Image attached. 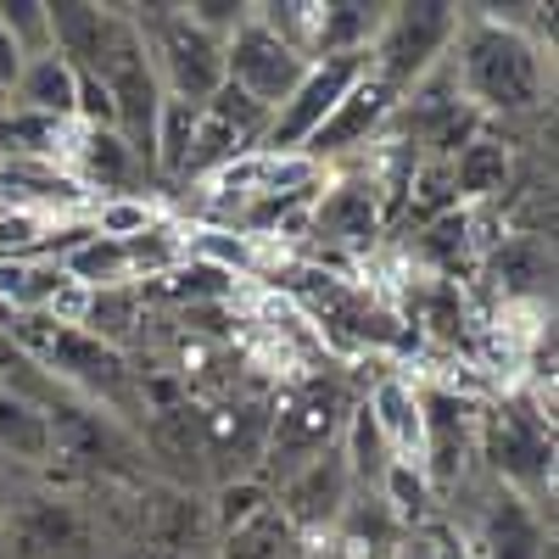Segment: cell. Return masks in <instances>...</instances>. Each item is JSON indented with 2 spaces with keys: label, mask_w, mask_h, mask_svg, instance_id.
<instances>
[{
  "label": "cell",
  "mask_w": 559,
  "mask_h": 559,
  "mask_svg": "<svg viewBox=\"0 0 559 559\" xmlns=\"http://www.w3.org/2000/svg\"><path fill=\"white\" fill-rule=\"evenodd\" d=\"M509 174H515V157H509V140H498L492 129H481L471 146H464L453 163H448V179H453V202H492Z\"/></svg>",
  "instance_id": "22"
},
{
  "label": "cell",
  "mask_w": 559,
  "mask_h": 559,
  "mask_svg": "<svg viewBox=\"0 0 559 559\" xmlns=\"http://www.w3.org/2000/svg\"><path fill=\"white\" fill-rule=\"evenodd\" d=\"M369 414H376V426L392 448V459L403 464H419V386L408 376H381L369 386Z\"/></svg>",
  "instance_id": "23"
},
{
  "label": "cell",
  "mask_w": 559,
  "mask_h": 559,
  "mask_svg": "<svg viewBox=\"0 0 559 559\" xmlns=\"http://www.w3.org/2000/svg\"><path fill=\"white\" fill-rule=\"evenodd\" d=\"M140 39L152 51V68L163 79V96L174 102H213V90L224 84V39L197 28L185 17V7H129Z\"/></svg>",
  "instance_id": "5"
},
{
  "label": "cell",
  "mask_w": 559,
  "mask_h": 559,
  "mask_svg": "<svg viewBox=\"0 0 559 559\" xmlns=\"http://www.w3.org/2000/svg\"><path fill=\"white\" fill-rule=\"evenodd\" d=\"M84 185L73 174H62L57 163H0V207H17V213H34V207H73Z\"/></svg>",
  "instance_id": "25"
},
{
  "label": "cell",
  "mask_w": 559,
  "mask_h": 559,
  "mask_svg": "<svg viewBox=\"0 0 559 559\" xmlns=\"http://www.w3.org/2000/svg\"><path fill=\"white\" fill-rule=\"evenodd\" d=\"M7 503H12V492H0V521H7Z\"/></svg>",
  "instance_id": "41"
},
{
  "label": "cell",
  "mask_w": 559,
  "mask_h": 559,
  "mask_svg": "<svg viewBox=\"0 0 559 559\" xmlns=\"http://www.w3.org/2000/svg\"><path fill=\"white\" fill-rule=\"evenodd\" d=\"M459 543H464L471 559H543V548H548L537 503L521 498L515 487H503V481L481 487L476 515H471V526H464Z\"/></svg>",
  "instance_id": "13"
},
{
  "label": "cell",
  "mask_w": 559,
  "mask_h": 559,
  "mask_svg": "<svg viewBox=\"0 0 559 559\" xmlns=\"http://www.w3.org/2000/svg\"><path fill=\"white\" fill-rule=\"evenodd\" d=\"M118 559H185V554H168V548H146V543H123Z\"/></svg>",
  "instance_id": "38"
},
{
  "label": "cell",
  "mask_w": 559,
  "mask_h": 559,
  "mask_svg": "<svg viewBox=\"0 0 559 559\" xmlns=\"http://www.w3.org/2000/svg\"><path fill=\"white\" fill-rule=\"evenodd\" d=\"M17 73H23V51H17V45L7 39V28H0V84H17Z\"/></svg>",
  "instance_id": "36"
},
{
  "label": "cell",
  "mask_w": 559,
  "mask_h": 559,
  "mask_svg": "<svg viewBox=\"0 0 559 559\" xmlns=\"http://www.w3.org/2000/svg\"><path fill=\"white\" fill-rule=\"evenodd\" d=\"M431 543H437V559H471V554H464V543H459L453 532H431Z\"/></svg>",
  "instance_id": "39"
},
{
  "label": "cell",
  "mask_w": 559,
  "mask_h": 559,
  "mask_svg": "<svg viewBox=\"0 0 559 559\" xmlns=\"http://www.w3.org/2000/svg\"><path fill=\"white\" fill-rule=\"evenodd\" d=\"M353 386L342 376H313L292 392L274 397V419H269V448H263V471L258 481H269V492L297 476L308 459L331 453L347 431V414H353Z\"/></svg>",
  "instance_id": "2"
},
{
  "label": "cell",
  "mask_w": 559,
  "mask_h": 559,
  "mask_svg": "<svg viewBox=\"0 0 559 559\" xmlns=\"http://www.w3.org/2000/svg\"><path fill=\"white\" fill-rule=\"evenodd\" d=\"M0 28H7V39L23 51V62L51 51V23H45V0H0Z\"/></svg>",
  "instance_id": "33"
},
{
  "label": "cell",
  "mask_w": 559,
  "mask_h": 559,
  "mask_svg": "<svg viewBox=\"0 0 559 559\" xmlns=\"http://www.w3.org/2000/svg\"><path fill=\"white\" fill-rule=\"evenodd\" d=\"M73 90H79V73L57 57H28L17 84H12V107L17 112H34V118H51V123H73Z\"/></svg>",
  "instance_id": "20"
},
{
  "label": "cell",
  "mask_w": 559,
  "mask_h": 559,
  "mask_svg": "<svg viewBox=\"0 0 559 559\" xmlns=\"http://www.w3.org/2000/svg\"><path fill=\"white\" fill-rule=\"evenodd\" d=\"M453 45H459L453 84L481 118H521L543 107L548 90L543 45L515 17H498L492 7H459Z\"/></svg>",
  "instance_id": "1"
},
{
  "label": "cell",
  "mask_w": 559,
  "mask_h": 559,
  "mask_svg": "<svg viewBox=\"0 0 559 559\" xmlns=\"http://www.w3.org/2000/svg\"><path fill=\"white\" fill-rule=\"evenodd\" d=\"M274 397L263 392H218L202 403V442H207V492L224 481H247L263 471Z\"/></svg>",
  "instance_id": "9"
},
{
  "label": "cell",
  "mask_w": 559,
  "mask_h": 559,
  "mask_svg": "<svg viewBox=\"0 0 559 559\" xmlns=\"http://www.w3.org/2000/svg\"><path fill=\"white\" fill-rule=\"evenodd\" d=\"M426 324V336L448 342V347H464L471 342V302H464L459 280H426L419 286V308H414V331Z\"/></svg>",
  "instance_id": "28"
},
{
  "label": "cell",
  "mask_w": 559,
  "mask_h": 559,
  "mask_svg": "<svg viewBox=\"0 0 559 559\" xmlns=\"http://www.w3.org/2000/svg\"><path fill=\"white\" fill-rule=\"evenodd\" d=\"M453 34H459V7H448V0H403V7H386L376 45H369V73L403 102L419 79L442 68Z\"/></svg>",
  "instance_id": "4"
},
{
  "label": "cell",
  "mask_w": 559,
  "mask_h": 559,
  "mask_svg": "<svg viewBox=\"0 0 559 559\" xmlns=\"http://www.w3.org/2000/svg\"><path fill=\"white\" fill-rule=\"evenodd\" d=\"M0 559H102V526L68 492H17L0 521Z\"/></svg>",
  "instance_id": "6"
},
{
  "label": "cell",
  "mask_w": 559,
  "mask_h": 559,
  "mask_svg": "<svg viewBox=\"0 0 559 559\" xmlns=\"http://www.w3.org/2000/svg\"><path fill=\"white\" fill-rule=\"evenodd\" d=\"M73 123H51V118H34V112H7L0 118V163H57L62 140Z\"/></svg>",
  "instance_id": "29"
},
{
  "label": "cell",
  "mask_w": 559,
  "mask_h": 559,
  "mask_svg": "<svg viewBox=\"0 0 559 559\" xmlns=\"http://www.w3.org/2000/svg\"><path fill=\"white\" fill-rule=\"evenodd\" d=\"M476 453H487L492 481L515 487L537 503L543 487H554V419L526 403H498L476 419Z\"/></svg>",
  "instance_id": "7"
},
{
  "label": "cell",
  "mask_w": 559,
  "mask_h": 559,
  "mask_svg": "<svg viewBox=\"0 0 559 559\" xmlns=\"http://www.w3.org/2000/svg\"><path fill=\"white\" fill-rule=\"evenodd\" d=\"M73 157H79V185H102V191L123 197L129 185L146 174V163H140L129 146H123V134L118 129H79L73 134Z\"/></svg>",
  "instance_id": "24"
},
{
  "label": "cell",
  "mask_w": 559,
  "mask_h": 559,
  "mask_svg": "<svg viewBox=\"0 0 559 559\" xmlns=\"http://www.w3.org/2000/svg\"><path fill=\"white\" fill-rule=\"evenodd\" d=\"M7 112H12V90H7V84H0V118H7Z\"/></svg>",
  "instance_id": "40"
},
{
  "label": "cell",
  "mask_w": 559,
  "mask_h": 559,
  "mask_svg": "<svg viewBox=\"0 0 559 559\" xmlns=\"http://www.w3.org/2000/svg\"><path fill=\"white\" fill-rule=\"evenodd\" d=\"M73 286L62 274L57 258H39V252H17V258H0V313H51L57 297Z\"/></svg>",
  "instance_id": "19"
},
{
  "label": "cell",
  "mask_w": 559,
  "mask_h": 559,
  "mask_svg": "<svg viewBox=\"0 0 559 559\" xmlns=\"http://www.w3.org/2000/svg\"><path fill=\"white\" fill-rule=\"evenodd\" d=\"M292 537H297V532L280 521V509L269 503L258 521H247V526H236V532H224L218 548H213V559H280Z\"/></svg>",
  "instance_id": "30"
},
{
  "label": "cell",
  "mask_w": 559,
  "mask_h": 559,
  "mask_svg": "<svg viewBox=\"0 0 559 559\" xmlns=\"http://www.w3.org/2000/svg\"><path fill=\"white\" fill-rule=\"evenodd\" d=\"M476 419L481 408L471 397H459L448 386H419V476L437 492V503H448L471 481Z\"/></svg>",
  "instance_id": "8"
},
{
  "label": "cell",
  "mask_w": 559,
  "mask_h": 559,
  "mask_svg": "<svg viewBox=\"0 0 559 559\" xmlns=\"http://www.w3.org/2000/svg\"><path fill=\"white\" fill-rule=\"evenodd\" d=\"M45 419H51V464H62L68 476L102 481V487H146L152 481L140 437L107 408L84 403V397H62Z\"/></svg>",
  "instance_id": "3"
},
{
  "label": "cell",
  "mask_w": 559,
  "mask_h": 559,
  "mask_svg": "<svg viewBox=\"0 0 559 559\" xmlns=\"http://www.w3.org/2000/svg\"><path fill=\"white\" fill-rule=\"evenodd\" d=\"M302 73H308V57L297 51V45L280 39L258 12L224 39V84H236L241 96L258 102L269 118L286 107V96L302 84Z\"/></svg>",
  "instance_id": "10"
},
{
  "label": "cell",
  "mask_w": 559,
  "mask_h": 559,
  "mask_svg": "<svg viewBox=\"0 0 559 559\" xmlns=\"http://www.w3.org/2000/svg\"><path fill=\"white\" fill-rule=\"evenodd\" d=\"M392 112H397V96L364 68V79L342 96V107L324 118V129L308 140V163H324V157H342V152H358V146H369V140H381L386 129H392Z\"/></svg>",
  "instance_id": "17"
},
{
  "label": "cell",
  "mask_w": 559,
  "mask_h": 559,
  "mask_svg": "<svg viewBox=\"0 0 559 559\" xmlns=\"http://www.w3.org/2000/svg\"><path fill=\"white\" fill-rule=\"evenodd\" d=\"M207 503H213V526H218V537H224V532H236V526L258 521L263 509L274 503V492H269V481L247 476V481H224V487H213Z\"/></svg>",
  "instance_id": "31"
},
{
  "label": "cell",
  "mask_w": 559,
  "mask_h": 559,
  "mask_svg": "<svg viewBox=\"0 0 559 559\" xmlns=\"http://www.w3.org/2000/svg\"><path fill=\"white\" fill-rule=\"evenodd\" d=\"M353 471H347V459L342 448L331 453H319L308 459L297 476H286L274 487V509H280V521H286L297 537H313V532H331L342 521V509L353 503Z\"/></svg>",
  "instance_id": "15"
},
{
  "label": "cell",
  "mask_w": 559,
  "mask_h": 559,
  "mask_svg": "<svg viewBox=\"0 0 559 559\" xmlns=\"http://www.w3.org/2000/svg\"><path fill=\"white\" fill-rule=\"evenodd\" d=\"M0 459L34 464V471L51 464V419H45L39 403H28L7 386H0Z\"/></svg>",
  "instance_id": "26"
},
{
  "label": "cell",
  "mask_w": 559,
  "mask_h": 559,
  "mask_svg": "<svg viewBox=\"0 0 559 559\" xmlns=\"http://www.w3.org/2000/svg\"><path fill=\"white\" fill-rule=\"evenodd\" d=\"M129 543L168 548V554H185V559H213L218 526H213L207 492L168 487V481L134 487V532H129Z\"/></svg>",
  "instance_id": "12"
},
{
  "label": "cell",
  "mask_w": 559,
  "mask_h": 559,
  "mask_svg": "<svg viewBox=\"0 0 559 559\" xmlns=\"http://www.w3.org/2000/svg\"><path fill=\"white\" fill-rule=\"evenodd\" d=\"M481 280L503 302H537L554 280V247L543 236H503L481 258Z\"/></svg>",
  "instance_id": "18"
},
{
  "label": "cell",
  "mask_w": 559,
  "mask_h": 559,
  "mask_svg": "<svg viewBox=\"0 0 559 559\" xmlns=\"http://www.w3.org/2000/svg\"><path fill=\"white\" fill-rule=\"evenodd\" d=\"M331 532H336V543L347 548V559H392L397 543L414 537V532L397 526V515L381 503V492H353V503L342 509V521H336Z\"/></svg>",
  "instance_id": "21"
},
{
  "label": "cell",
  "mask_w": 559,
  "mask_h": 559,
  "mask_svg": "<svg viewBox=\"0 0 559 559\" xmlns=\"http://www.w3.org/2000/svg\"><path fill=\"white\" fill-rule=\"evenodd\" d=\"M364 68H369V57H319V62H308L302 84L286 96V107L269 118L263 157H302L308 140L324 129V118H331L342 107V96L364 79Z\"/></svg>",
  "instance_id": "11"
},
{
  "label": "cell",
  "mask_w": 559,
  "mask_h": 559,
  "mask_svg": "<svg viewBox=\"0 0 559 559\" xmlns=\"http://www.w3.org/2000/svg\"><path fill=\"white\" fill-rule=\"evenodd\" d=\"M381 229H386V202H381V185H376V179H342L336 191L313 197L308 236H313L319 247L364 252V247H376Z\"/></svg>",
  "instance_id": "16"
},
{
  "label": "cell",
  "mask_w": 559,
  "mask_h": 559,
  "mask_svg": "<svg viewBox=\"0 0 559 559\" xmlns=\"http://www.w3.org/2000/svg\"><path fill=\"white\" fill-rule=\"evenodd\" d=\"M45 247V224L39 213H17V207H0V258H17V252H39Z\"/></svg>",
  "instance_id": "35"
},
{
  "label": "cell",
  "mask_w": 559,
  "mask_h": 559,
  "mask_svg": "<svg viewBox=\"0 0 559 559\" xmlns=\"http://www.w3.org/2000/svg\"><path fill=\"white\" fill-rule=\"evenodd\" d=\"M140 437V453H146V471L157 464L152 481H168V487H191V492H207V442H202V403H174V408H157L134 426Z\"/></svg>",
  "instance_id": "14"
},
{
  "label": "cell",
  "mask_w": 559,
  "mask_h": 559,
  "mask_svg": "<svg viewBox=\"0 0 559 559\" xmlns=\"http://www.w3.org/2000/svg\"><path fill=\"white\" fill-rule=\"evenodd\" d=\"M392 559H437V543H431V532H414V537H403Z\"/></svg>",
  "instance_id": "37"
},
{
  "label": "cell",
  "mask_w": 559,
  "mask_h": 559,
  "mask_svg": "<svg viewBox=\"0 0 559 559\" xmlns=\"http://www.w3.org/2000/svg\"><path fill=\"white\" fill-rule=\"evenodd\" d=\"M140 324H146V297H140V286H107V292L84 297V319H79L84 336L129 353V342L140 336Z\"/></svg>",
  "instance_id": "27"
},
{
  "label": "cell",
  "mask_w": 559,
  "mask_h": 559,
  "mask_svg": "<svg viewBox=\"0 0 559 559\" xmlns=\"http://www.w3.org/2000/svg\"><path fill=\"white\" fill-rule=\"evenodd\" d=\"M185 17H191L197 28H207L213 39H229L252 17V7L247 0H185Z\"/></svg>",
  "instance_id": "34"
},
{
  "label": "cell",
  "mask_w": 559,
  "mask_h": 559,
  "mask_svg": "<svg viewBox=\"0 0 559 559\" xmlns=\"http://www.w3.org/2000/svg\"><path fill=\"white\" fill-rule=\"evenodd\" d=\"M197 112L191 102H163V118H157V168L163 174H185V157H191V140H197Z\"/></svg>",
  "instance_id": "32"
}]
</instances>
